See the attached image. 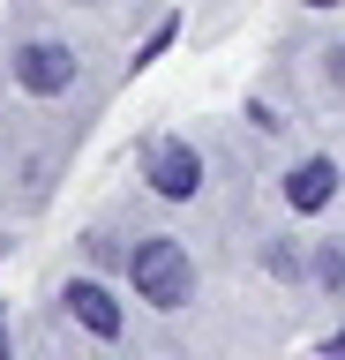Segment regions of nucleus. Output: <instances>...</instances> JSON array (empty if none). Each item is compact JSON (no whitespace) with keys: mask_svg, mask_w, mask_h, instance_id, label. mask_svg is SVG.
Returning a JSON list of instances; mask_svg holds the SVG:
<instances>
[{"mask_svg":"<svg viewBox=\"0 0 345 360\" xmlns=\"http://www.w3.org/2000/svg\"><path fill=\"white\" fill-rule=\"evenodd\" d=\"M315 278L323 285H345V248H315Z\"/></svg>","mask_w":345,"mask_h":360,"instance_id":"423d86ee","label":"nucleus"},{"mask_svg":"<svg viewBox=\"0 0 345 360\" xmlns=\"http://www.w3.org/2000/svg\"><path fill=\"white\" fill-rule=\"evenodd\" d=\"M143 180H150L165 202H188L195 188H203V158L188 150V143H158V150H150V165H143Z\"/></svg>","mask_w":345,"mask_h":360,"instance_id":"f03ea898","label":"nucleus"},{"mask_svg":"<svg viewBox=\"0 0 345 360\" xmlns=\"http://www.w3.org/2000/svg\"><path fill=\"white\" fill-rule=\"evenodd\" d=\"M15 83L38 90V98H60V90L75 83V53L68 45H23V53H15Z\"/></svg>","mask_w":345,"mask_h":360,"instance_id":"7ed1b4c3","label":"nucleus"},{"mask_svg":"<svg viewBox=\"0 0 345 360\" xmlns=\"http://www.w3.org/2000/svg\"><path fill=\"white\" fill-rule=\"evenodd\" d=\"M8 353H15V345H8V315H0V360H8Z\"/></svg>","mask_w":345,"mask_h":360,"instance_id":"1a4fd4ad","label":"nucleus"},{"mask_svg":"<svg viewBox=\"0 0 345 360\" xmlns=\"http://www.w3.org/2000/svg\"><path fill=\"white\" fill-rule=\"evenodd\" d=\"M128 270H136V292L150 300V308H181L188 285H195V270H188V248H181V240H143Z\"/></svg>","mask_w":345,"mask_h":360,"instance_id":"f257e3e1","label":"nucleus"},{"mask_svg":"<svg viewBox=\"0 0 345 360\" xmlns=\"http://www.w3.org/2000/svg\"><path fill=\"white\" fill-rule=\"evenodd\" d=\"M330 83L345 90V45H338V53H330Z\"/></svg>","mask_w":345,"mask_h":360,"instance_id":"6e6552de","label":"nucleus"},{"mask_svg":"<svg viewBox=\"0 0 345 360\" xmlns=\"http://www.w3.org/2000/svg\"><path fill=\"white\" fill-rule=\"evenodd\" d=\"M308 8H338V0H308Z\"/></svg>","mask_w":345,"mask_h":360,"instance_id":"9d476101","label":"nucleus"},{"mask_svg":"<svg viewBox=\"0 0 345 360\" xmlns=\"http://www.w3.org/2000/svg\"><path fill=\"white\" fill-rule=\"evenodd\" d=\"M68 308H75V323H83L91 338H120V308H113V292H105V285L75 278V285H68Z\"/></svg>","mask_w":345,"mask_h":360,"instance_id":"20e7f679","label":"nucleus"},{"mask_svg":"<svg viewBox=\"0 0 345 360\" xmlns=\"http://www.w3.org/2000/svg\"><path fill=\"white\" fill-rule=\"evenodd\" d=\"M285 195H293V210H323V202L338 195V165H330V158L293 165V173H285Z\"/></svg>","mask_w":345,"mask_h":360,"instance_id":"39448f33","label":"nucleus"},{"mask_svg":"<svg viewBox=\"0 0 345 360\" xmlns=\"http://www.w3.org/2000/svg\"><path fill=\"white\" fill-rule=\"evenodd\" d=\"M323 360H345V330H330V338H323Z\"/></svg>","mask_w":345,"mask_h":360,"instance_id":"0eeeda50","label":"nucleus"}]
</instances>
